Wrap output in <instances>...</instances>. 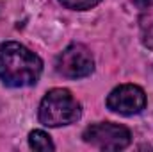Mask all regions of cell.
Masks as SVG:
<instances>
[{
	"mask_svg": "<svg viewBox=\"0 0 153 152\" xmlns=\"http://www.w3.org/2000/svg\"><path fill=\"white\" fill-rule=\"evenodd\" d=\"M43 72V61L38 54L16 41L0 45V79L5 86L25 88L38 82Z\"/></svg>",
	"mask_w": 153,
	"mask_h": 152,
	"instance_id": "6da1fadb",
	"label": "cell"
},
{
	"mask_svg": "<svg viewBox=\"0 0 153 152\" xmlns=\"http://www.w3.org/2000/svg\"><path fill=\"white\" fill-rule=\"evenodd\" d=\"M82 114L80 102L71 95L70 90L53 88L39 104V122L46 127H62L75 123Z\"/></svg>",
	"mask_w": 153,
	"mask_h": 152,
	"instance_id": "7a4b0ae2",
	"label": "cell"
},
{
	"mask_svg": "<svg viewBox=\"0 0 153 152\" xmlns=\"http://www.w3.org/2000/svg\"><path fill=\"white\" fill-rule=\"evenodd\" d=\"M84 141L102 149V150H123L130 145L132 134L125 125L112 123V122H100L89 125L84 134Z\"/></svg>",
	"mask_w": 153,
	"mask_h": 152,
	"instance_id": "3957f363",
	"label": "cell"
},
{
	"mask_svg": "<svg viewBox=\"0 0 153 152\" xmlns=\"http://www.w3.org/2000/svg\"><path fill=\"white\" fill-rule=\"evenodd\" d=\"M55 68L62 77L68 79H82L93 74L94 70V59L93 54L89 52L87 47L73 43L70 47H66L55 61Z\"/></svg>",
	"mask_w": 153,
	"mask_h": 152,
	"instance_id": "277c9868",
	"label": "cell"
},
{
	"mask_svg": "<svg viewBox=\"0 0 153 152\" xmlns=\"http://www.w3.org/2000/svg\"><path fill=\"white\" fill-rule=\"evenodd\" d=\"M107 108L125 116L137 114L146 108V93L135 84H121L109 93Z\"/></svg>",
	"mask_w": 153,
	"mask_h": 152,
	"instance_id": "5b68a950",
	"label": "cell"
},
{
	"mask_svg": "<svg viewBox=\"0 0 153 152\" xmlns=\"http://www.w3.org/2000/svg\"><path fill=\"white\" fill-rule=\"evenodd\" d=\"M29 145H30V149L39 150V152H46V150H53L55 149L52 138L45 131H32L29 134Z\"/></svg>",
	"mask_w": 153,
	"mask_h": 152,
	"instance_id": "8992f818",
	"label": "cell"
},
{
	"mask_svg": "<svg viewBox=\"0 0 153 152\" xmlns=\"http://www.w3.org/2000/svg\"><path fill=\"white\" fill-rule=\"evenodd\" d=\"M64 7L73 9V11H87L94 5H98L102 0H59Z\"/></svg>",
	"mask_w": 153,
	"mask_h": 152,
	"instance_id": "52a82bcc",
	"label": "cell"
},
{
	"mask_svg": "<svg viewBox=\"0 0 153 152\" xmlns=\"http://www.w3.org/2000/svg\"><path fill=\"white\" fill-rule=\"evenodd\" d=\"M143 41H144V45H146L148 48H152V50H153V23L150 25V27H148V29H146Z\"/></svg>",
	"mask_w": 153,
	"mask_h": 152,
	"instance_id": "ba28073f",
	"label": "cell"
},
{
	"mask_svg": "<svg viewBox=\"0 0 153 152\" xmlns=\"http://www.w3.org/2000/svg\"><path fill=\"white\" fill-rule=\"evenodd\" d=\"M134 4L139 9H150V7H153V0H134Z\"/></svg>",
	"mask_w": 153,
	"mask_h": 152,
	"instance_id": "9c48e42d",
	"label": "cell"
}]
</instances>
